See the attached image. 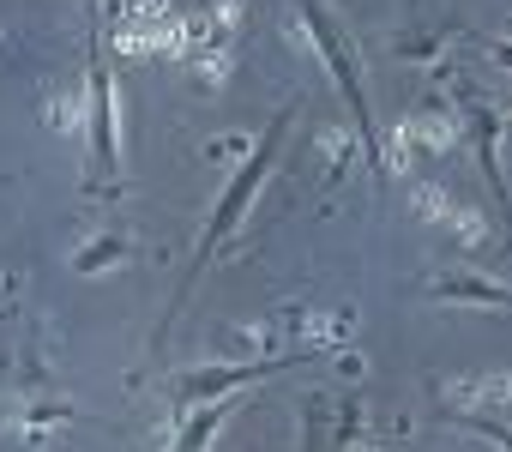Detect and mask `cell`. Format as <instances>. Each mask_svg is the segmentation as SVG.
<instances>
[{"instance_id": "8992f818", "label": "cell", "mask_w": 512, "mask_h": 452, "mask_svg": "<svg viewBox=\"0 0 512 452\" xmlns=\"http://www.w3.org/2000/svg\"><path fill=\"white\" fill-rule=\"evenodd\" d=\"M488 55H494V61H506V67H512V43H488Z\"/></svg>"}, {"instance_id": "3957f363", "label": "cell", "mask_w": 512, "mask_h": 452, "mask_svg": "<svg viewBox=\"0 0 512 452\" xmlns=\"http://www.w3.org/2000/svg\"><path fill=\"white\" fill-rule=\"evenodd\" d=\"M470 127H476V157H482V175H488V193L500 199V223L512 236V199H506V181H500V157H494V115L482 103H470Z\"/></svg>"}, {"instance_id": "6da1fadb", "label": "cell", "mask_w": 512, "mask_h": 452, "mask_svg": "<svg viewBox=\"0 0 512 452\" xmlns=\"http://www.w3.org/2000/svg\"><path fill=\"white\" fill-rule=\"evenodd\" d=\"M284 127H290V109H284V115L272 121V133H266V145H260V151H253V157H247V169L235 175V187H229V193L217 199V211H211V223H205V236H199V248H193V266H187V272H181V284H175V302H169V314H175V308L187 302V290L199 284V272L211 266V254H217V248H223V236L235 230V217L247 211V199H253V193H260V181L272 175V163H278V151H284Z\"/></svg>"}, {"instance_id": "7a4b0ae2", "label": "cell", "mask_w": 512, "mask_h": 452, "mask_svg": "<svg viewBox=\"0 0 512 452\" xmlns=\"http://www.w3.org/2000/svg\"><path fill=\"white\" fill-rule=\"evenodd\" d=\"M296 7L308 13V25H314V43H320V55H326V67H332V79H338V91H344V103L356 109V133H362V145H368V157H380V133H374V115H368V97H362V79H356V67H350V55H344V37H338V25L320 13V0H296Z\"/></svg>"}, {"instance_id": "277c9868", "label": "cell", "mask_w": 512, "mask_h": 452, "mask_svg": "<svg viewBox=\"0 0 512 452\" xmlns=\"http://www.w3.org/2000/svg\"><path fill=\"white\" fill-rule=\"evenodd\" d=\"M284 368H302L296 356L290 362H260V368H229V374H193L187 380V398H211V392H229V386H247V380H272Z\"/></svg>"}, {"instance_id": "5b68a950", "label": "cell", "mask_w": 512, "mask_h": 452, "mask_svg": "<svg viewBox=\"0 0 512 452\" xmlns=\"http://www.w3.org/2000/svg\"><path fill=\"white\" fill-rule=\"evenodd\" d=\"M97 163H103V175L115 169V127H109V79H103V67H97Z\"/></svg>"}]
</instances>
